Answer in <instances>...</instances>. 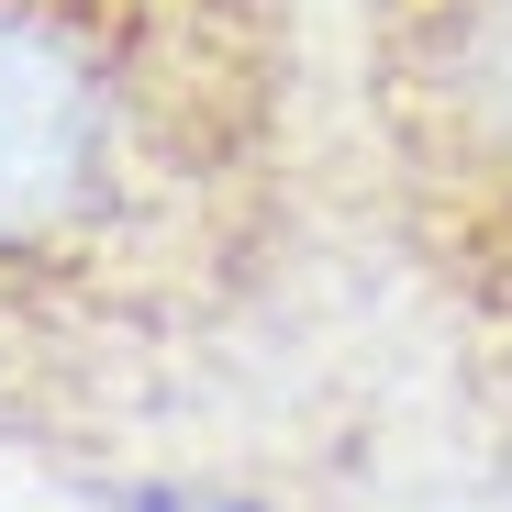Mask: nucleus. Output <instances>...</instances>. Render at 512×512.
<instances>
[{
  "label": "nucleus",
  "mask_w": 512,
  "mask_h": 512,
  "mask_svg": "<svg viewBox=\"0 0 512 512\" xmlns=\"http://www.w3.org/2000/svg\"><path fill=\"white\" fill-rule=\"evenodd\" d=\"M245 0H0V312H134L245 212Z\"/></svg>",
  "instance_id": "obj_1"
},
{
  "label": "nucleus",
  "mask_w": 512,
  "mask_h": 512,
  "mask_svg": "<svg viewBox=\"0 0 512 512\" xmlns=\"http://www.w3.org/2000/svg\"><path fill=\"white\" fill-rule=\"evenodd\" d=\"M390 112L446 201L512 223V0H401Z\"/></svg>",
  "instance_id": "obj_2"
},
{
  "label": "nucleus",
  "mask_w": 512,
  "mask_h": 512,
  "mask_svg": "<svg viewBox=\"0 0 512 512\" xmlns=\"http://www.w3.org/2000/svg\"><path fill=\"white\" fill-rule=\"evenodd\" d=\"M145 512H245V501H145Z\"/></svg>",
  "instance_id": "obj_3"
}]
</instances>
